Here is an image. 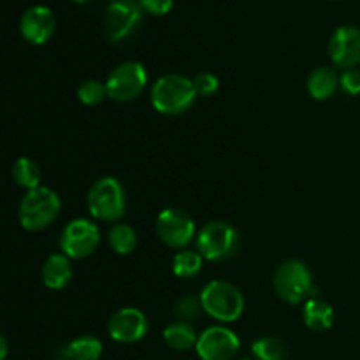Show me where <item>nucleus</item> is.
Instances as JSON below:
<instances>
[{"mask_svg": "<svg viewBox=\"0 0 360 360\" xmlns=\"http://www.w3.org/2000/svg\"><path fill=\"white\" fill-rule=\"evenodd\" d=\"M193 79L181 74H165L155 81L151 88V105L160 115L179 116L188 111L195 102Z\"/></svg>", "mask_w": 360, "mask_h": 360, "instance_id": "1", "label": "nucleus"}, {"mask_svg": "<svg viewBox=\"0 0 360 360\" xmlns=\"http://www.w3.org/2000/svg\"><path fill=\"white\" fill-rule=\"evenodd\" d=\"M60 207H62V202L55 190L48 186H37L34 190H28L23 195L20 210H18V218L25 231L39 232L56 220Z\"/></svg>", "mask_w": 360, "mask_h": 360, "instance_id": "2", "label": "nucleus"}, {"mask_svg": "<svg viewBox=\"0 0 360 360\" xmlns=\"http://www.w3.org/2000/svg\"><path fill=\"white\" fill-rule=\"evenodd\" d=\"M204 313L218 322H236L245 311V297L236 285L229 281H211L200 292Z\"/></svg>", "mask_w": 360, "mask_h": 360, "instance_id": "3", "label": "nucleus"}, {"mask_svg": "<svg viewBox=\"0 0 360 360\" xmlns=\"http://www.w3.org/2000/svg\"><path fill=\"white\" fill-rule=\"evenodd\" d=\"M86 204L90 214L97 220L118 221L127 210L125 190L118 179L105 176L91 185Z\"/></svg>", "mask_w": 360, "mask_h": 360, "instance_id": "4", "label": "nucleus"}, {"mask_svg": "<svg viewBox=\"0 0 360 360\" xmlns=\"http://www.w3.org/2000/svg\"><path fill=\"white\" fill-rule=\"evenodd\" d=\"M239 250V234L225 221H210L197 234V252L211 262L232 259Z\"/></svg>", "mask_w": 360, "mask_h": 360, "instance_id": "5", "label": "nucleus"}, {"mask_svg": "<svg viewBox=\"0 0 360 360\" xmlns=\"http://www.w3.org/2000/svg\"><path fill=\"white\" fill-rule=\"evenodd\" d=\"M273 287L278 297L288 304H299L315 292L311 273L301 260H287L281 264L274 273Z\"/></svg>", "mask_w": 360, "mask_h": 360, "instance_id": "6", "label": "nucleus"}, {"mask_svg": "<svg viewBox=\"0 0 360 360\" xmlns=\"http://www.w3.org/2000/svg\"><path fill=\"white\" fill-rule=\"evenodd\" d=\"M143 21V7L137 0H111L105 7L104 34L108 41L120 42L130 37Z\"/></svg>", "mask_w": 360, "mask_h": 360, "instance_id": "7", "label": "nucleus"}, {"mask_svg": "<svg viewBox=\"0 0 360 360\" xmlns=\"http://www.w3.org/2000/svg\"><path fill=\"white\" fill-rule=\"evenodd\" d=\"M146 69L143 63L134 62V60L116 65L105 81L109 98L116 102H130L139 97L141 91L146 88Z\"/></svg>", "mask_w": 360, "mask_h": 360, "instance_id": "8", "label": "nucleus"}, {"mask_svg": "<svg viewBox=\"0 0 360 360\" xmlns=\"http://www.w3.org/2000/svg\"><path fill=\"white\" fill-rule=\"evenodd\" d=\"M101 243V231L97 225L84 218H76L60 234V250L69 259L81 260L90 257Z\"/></svg>", "mask_w": 360, "mask_h": 360, "instance_id": "9", "label": "nucleus"}, {"mask_svg": "<svg viewBox=\"0 0 360 360\" xmlns=\"http://www.w3.org/2000/svg\"><path fill=\"white\" fill-rule=\"evenodd\" d=\"M155 231L165 246L174 250H183L195 238V224L190 214L178 207H167L158 213Z\"/></svg>", "mask_w": 360, "mask_h": 360, "instance_id": "10", "label": "nucleus"}, {"mask_svg": "<svg viewBox=\"0 0 360 360\" xmlns=\"http://www.w3.org/2000/svg\"><path fill=\"white\" fill-rule=\"evenodd\" d=\"M241 341L234 330L225 326L207 327L195 345L197 355L202 360H231L236 357Z\"/></svg>", "mask_w": 360, "mask_h": 360, "instance_id": "11", "label": "nucleus"}, {"mask_svg": "<svg viewBox=\"0 0 360 360\" xmlns=\"http://www.w3.org/2000/svg\"><path fill=\"white\" fill-rule=\"evenodd\" d=\"M329 56L341 69H355L360 63V28L343 25L329 39Z\"/></svg>", "mask_w": 360, "mask_h": 360, "instance_id": "12", "label": "nucleus"}, {"mask_svg": "<svg viewBox=\"0 0 360 360\" xmlns=\"http://www.w3.org/2000/svg\"><path fill=\"white\" fill-rule=\"evenodd\" d=\"M108 333L118 343H137L148 333V319L141 309L122 308L112 313L108 322Z\"/></svg>", "mask_w": 360, "mask_h": 360, "instance_id": "13", "label": "nucleus"}, {"mask_svg": "<svg viewBox=\"0 0 360 360\" xmlns=\"http://www.w3.org/2000/svg\"><path fill=\"white\" fill-rule=\"evenodd\" d=\"M56 28V18L46 6H32L20 20V32L25 41L32 44H46L53 37Z\"/></svg>", "mask_w": 360, "mask_h": 360, "instance_id": "14", "label": "nucleus"}, {"mask_svg": "<svg viewBox=\"0 0 360 360\" xmlns=\"http://www.w3.org/2000/svg\"><path fill=\"white\" fill-rule=\"evenodd\" d=\"M42 283L51 290H62L72 280V264L65 253H53L41 269Z\"/></svg>", "mask_w": 360, "mask_h": 360, "instance_id": "15", "label": "nucleus"}, {"mask_svg": "<svg viewBox=\"0 0 360 360\" xmlns=\"http://www.w3.org/2000/svg\"><path fill=\"white\" fill-rule=\"evenodd\" d=\"M340 88V76L333 67L320 65L311 70L306 81V90L315 101H327Z\"/></svg>", "mask_w": 360, "mask_h": 360, "instance_id": "16", "label": "nucleus"}, {"mask_svg": "<svg viewBox=\"0 0 360 360\" xmlns=\"http://www.w3.org/2000/svg\"><path fill=\"white\" fill-rule=\"evenodd\" d=\"M302 319H304L306 327L316 333H323L333 327L334 309L320 299H308L302 308Z\"/></svg>", "mask_w": 360, "mask_h": 360, "instance_id": "17", "label": "nucleus"}, {"mask_svg": "<svg viewBox=\"0 0 360 360\" xmlns=\"http://www.w3.org/2000/svg\"><path fill=\"white\" fill-rule=\"evenodd\" d=\"M197 333L190 322H183V320H178V322L169 323L164 329V341L169 348L176 352H186L190 348H193L197 345Z\"/></svg>", "mask_w": 360, "mask_h": 360, "instance_id": "18", "label": "nucleus"}, {"mask_svg": "<svg viewBox=\"0 0 360 360\" xmlns=\"http://www.w3.org/2000/svg\"><path fill=\"white\" fill-rule=\"evenodd\" d=\"M102 355V343L94 336H79L63 348L67 360H98Z\"/></svg>", "mask_w": 360, "mask_h": 360, "instance_id": "19", "label": "nucleus"}, {"mask_svg": "<svg viewBox=\"0 0 360 360\" xmlns=\"http://www.w3.org/2000/svg\"><path fill=\"white\" fill-rule=\"evenodd\" d=\"M13 179L18 186L28 190H34L37 186H41L42 172L41 167L35 160L27 157H21L14 162L13 165Z\"/></svg>", "mask_w": 360, "mask_h": 360, "instance_id": "20", "label": "nucleus"}, {"mask_svg": "<svg viewBox=\"0 0 360 360\" xmlns=\"http://www.w3.org/2000/svg\"><path fill=\"white\" fill-rule=\"evenodd\" d=\"M202 255L193 250H181L172 259V273L181 280H190L197 276L202 269Z\"/></svg>", "mask_w": 360, "mask_h": 360, "instance_id": "21", "label": "nucleus"}, {"mask_svg": "<svg viewBox=\"0 0 360 360\" xmlns=\"http://www.w3.org/2000/svg\"><path fill=\"white\" fill-rule=\"evenodd\" d=\"M109 246L118 255H130L137 248V234L134 227L127 224L112 225L109 231Z\"/></svg>", "mask_w": 360, "mask_h": 360, "instance_id": "22", "label": "nucleus"}, {"mask_svg": "<svg viewBox=\"0 0 360 360\" xmlns=\"http://www.w3.org/2000/svg\"><path fill=\"white\" fill-rule=\"evenodd\" d=\"M252 352L259 360H283L287 347L276 336H262L252 345Z\"/></svg>", "mask_w": 360, "mask_h": 360, "instance_id": "23", "label": "nucleus"}, {"mask_svg": "<svg viewBox=\"0 0 360 360\" xmlns=\"http://www.w3.org/2000/svg\"><path fill=\"white\" fill-rule=\"evenodd\" d=\"M109 97L108 84L98 79H86L77 88V98L84 105H97Z\"/></svg>", "mask_w": 360, "mask_h": 360, "instance_id": "24", "label": "nucleus"}, {"mask_svg": "<svg viewBox=\"0 0 360 360\" xmlns=\"http://www.w3.org/2000/svg\"><path fill=\"white\" fill-rule=\"evenodd\" d=\"M200 311H204L202 304H200V297H193V295L178 299V302L174 304L176 316L183 322H192V320L199 319Z\"/></svg>", "mask_w": 360, "mask_h": 360, "instance_id": "25", "label": "nucleus"}, {"mask_svg": "<svg viewBox=\"0 0 360 360\" xmlns=\"http://www.w3.org/2000/svg\"><path fill=\"white\" fill-rule=\"evenodd\" d=\"M218 86H220V81L211 72H200L193 79V88H195L197 97H211V95L217 94Z\"/></svg>", "mask_w": 360, "mask_h": 360, "instance_id": "26", "label": "nucleus"}, {"mask_svg": "<svg viewBox=\"0 0 360 360\" xmlns=\"http://www.w3.org/2000/svg\"><path fill=\"white\" fill-rule=\"evenodd\" d=\"M340 88L348 95L360 94V70L359 69H347L340 76Z\"/></svg>", "mask_w": 360, "mask_h": 360, "instance_id": "27", "label": "nucleus"}, {"mask_svg": "<svg viewBox=\"0 0 360 360\" xmlns=\"http://www.w3.org/2000/svg\"><path fill=\"white\" fill-rule=\"evenodd\" d=\"M137 2L143 7V11L150 14H157V16L169 13L172 7V0H137Z\"/></svg>", "mask_w": 360, "mask_h": 360, "instance_id": "28", "label": "nucleus"}, {"mask_svg": "<svg viewBox=\"0 0 360 360\" xmlns=\"http://www.w3.org/2000/svg\"><path fill=\"white\" fill-rule=\"evenodd\" d=\"M7 352H9V347H7V340L6 338H0V360L7 359Z\"/></svg>", "mask_w": 360, "mask_h": 360, "instance_id": "29", "label": "nucleus"}, {"mask_svg": "<svg viewBox=\"0 0 360 360\" xmlns=\"http://www.w3.org/2000/svg\"><path fill=\"white\" fill-rule=\"evenodd\" d=\"M74 2H86V0H74Z\"/></svg>", "mask_w": 360, "mask_h": 360, "instance_id": "30", "label": "nucleus"}, {"mask_svg": "<svg viewBox=\"0 0 360 360\" xmlns=\"http://www.w3.org/2000/svg\"><path fill=\"white\" fill-rule=\"evenodd\" d=\"M243 360H248V359H243Z\"/></svg>", "mask_w": 360, "mask_h": 360, "instance_id": "31", "label": "nucleus"}]
</instances>
